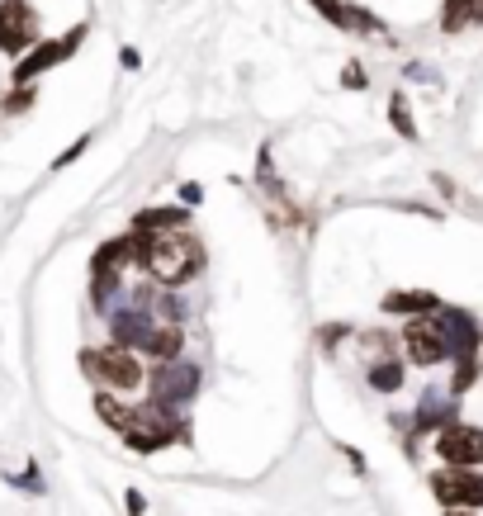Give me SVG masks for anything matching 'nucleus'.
Here are the masks:
<instances>
[{
  "mask_svg": "<svg viewBox=\"0 0 483 516\" xmlns=\"http://www.w3.org/2000/svg\"><path fill=\"white\" fill-rule=\"evenodd\" d=\"M119 62H124L128 72H133V67H143V57H138V48H124V53H119Z\"/></svg>",
  "mask_w": 483,
  "mask_h": 516,
  "instance_id": "cd10ccee",
  "label": "nucleus"
},
{
  "mask_svg": "<svg viewBox=\"0 0 483 516\" xmlns=\"http://www.w3.org/2000/svg\"><path fill=\"white\" fill-rule=\"evenodd\" d=\"M341 337H351V327H346V322H337V327H322V346H327V351H332Z\"/></svg>",
  "mask_w": 483,
  "mask_h": 516,
  "instance_id": "393cba45",
  "label": "nucleus"
},
{
  "mask_svg": "<svg viewBox=\"0 0 483 516\" xmlns=\"http://www.w3.org/2000/svg\"><path fill=\"white\" fill-rule=\"evenodd\" d=\"M147 393L161 408H185L199 393V370L190 360H161L157 370L147 374Z\"/></svg>",
  "mask_w": 483,
  "mask_h": 516,
  "instance_id": "423d86ee",
  "label": "nucleus"
},
{
  "mask_svg": "<svg viewBox=\"0 0 483 516\" xmlns=\"http://www.w3.org/2000/svg\"><path fill=\"white\" fill-rule=\"evenodd\" d=\"M479 365H483V356H479Z\"/></svg>",
  "mask_w": 483,
  "mask_h": 516,
  "instance_id": "c756f323",
  "label": "nucleus"
},
{
  "mask_svg": "<svg viewBox=\"0 0 483 516\" xmlns=\"http://www.w3.org/2000/svg\"><path fill=\"white\" fill-rule=\"evenodd\" d=\"M138 251H143V237L128 228L124 237H114V242H105V247L90 256V270H124L128 261L138 266Z\"/></svg>",
  "mask_w": 483,
  "mask_h": 516,
  "instance_id": "9b49d317",
  "label": "nucleus"
},
{
  "mask_svg": "<svg viewBox=\"0 0 483 516\" xmlns=\"http://www.w3.org/2000/svg\"><path fill=\"white\" fill-rule=\"evenodd\" d=\"M138 237H143L138 266H143L147 275H152L157 285H166V289L195 280L199 266H204V247H199L190 232H138Z\"/></svg>",
  "mask_w": 483,
  "mask_h": 516,
  "instance_id": "f257e3e1",
  "label": "nucleus"
},
{
  "mask_svg": "<svg viewBox=\"0 0 483 516\" xmlns=\"http://www.w3.org/2000/svg\"><path fill=\"white\" fill-rule=\"evenodd\" d=\"M332 24H337L341 34H360V38H375V34H384V19H379V15H370V10H360V5H351V0L341 5V15L332 19Z\"/></svg>",
  "mask_w": 483,
  "mask_h": 516,
  "instance_id": "2eb2a0df",
  "label": "nucleus"
},
{
  "mask_svg": "<svg viewBox=\"0 0 483 516\" xmlns=\"http://www.w3.org/2000/svg\"><path fill=\"white\" fill-rule=\"evenodd\" d=\"M81 38H86V24H76V29H67V34L62 38H38L34 48H29V53L19 57L15 62V86H34L38 76L43 72H53L57 62H67V57L76 53V48H81Z\"/></svg>",
  "mask_w": 483,
  "mask_h": 516,
  "instance_id": "39448f33",
  "label": "nucleus"
},
{
  "mask_svg": "<svg viewBox=\"0 0 483 516\" xmlns=\"http://www.w3.org/2000/svg\"><path fill=\"white\" fill-rule=\"evenodd\" d=\"M436 455H441V464H455V469H479L483 464V427L450 422L446 431H436Z\"/></svg>",
  "mask_w": 483,
  "mask_h": 516,
  "instance_id": "1a4fd4ad",
  "label": "nucleus"
},
{
  "mask_svg": "<svg viewBox=\"0 0 483 516\" xmlns=\"http://www.w3.org/2000/svg\"><path fill=\"white\" fill-rule=\"evenodd\" d=\"M389 124H394V133L403 138V143H417L422 133H417V119H412V109H408V100L403 95H394L389 100Z\"/></svg>",
  "mask_w": 483,
  "mask_h": 516,
  "instance_id": "a211bd4d",
  "label": "nucleus"
},
{
  "mask_svg": "<svg viewBox=\"0 0 483 516\" xmlns=\"http://www.w3.org/2000/svg\"><path fill=\"white\" fill-rule=\"evenodd\" d=\"M431 493L441 507H483V474L479 469H455V464H441L431 474Z\"/></svg>",
  "mask_w": 483,
  "mask_h": 516,
  "instance_id": "0eeeda50",
  "label": "nucleus"
},
{
  "mask_svg": "<svg viewBox=\"0 0 483 516\" xmlns=\"http://www.w3.org/2000/svg\"><path fill=\"white\" fill-rule=\"evenodd\" d=\"M403 356H408L412 365H422V370H431V365L450 360L446 318H441V313H427V318H408V327H403Z\"/></svg>",
  "mask_w": 483,
  "mask_h": 516,
  "instance_id": "20e7f679",
  "label": "nucleus"
},
{
  "mask_svg": "<svg viewBox=\"0 0 483 516\" xmlns=\"http://www.w3.org/2000/svg\"><path fill=\"white\" fill-rule=\"evenodd\" d=\"M34 100H38V90H34V86H15L10 95H5V109H10V114H24V109L34 105Z\"/></svg>",
  "mask_w": 483,
  "mask_h": 516,
  "instance_id": "aec40b11",
  "label": "nucleus"
},
{
  "mask_svg": "<svg viewBox=\"0 0 483 516\" xmlns=\"http://www.w3.org/2000/svg\"><path fill=\"white\" fill-rule=\"evenodd\" d=\"M190 223V204H157V209H143L133 218L138 232H180Z\"/></svg>",
  "mask_w": 483,
  "mask_h": 516,
  "instance_id": "ddd939ff",
  "label": "nucleus"
},
{
  "mask_svg": "<svg viewBox=\"0 0 483 516\" xmlns=\"http://www.w3.org/2000/svg\"><path fill=\"white\" fill-rule=\"evenodd\" d=\"M38 43V15L29 0H0V53L24 57Z\"/></svg>",
  "mask_w": 483,
  "mask_h": 516,
  "instance_id": "6e6552de",
  "label": "nucleus"
},
{
  "mask_svg": "<svg viewBox=\"0 0 483 516\" xmlns=\"http://www.w3.org/2000/svg\"><path fill=\"white\" fill-rule=\"evenodd\" d=\"M86 147H90V133H86V138H76V143H72V147H67V152H62V157L53 161V171H62V166H72V161L81 157V152H86Z\"/></svg>",
  "mask_w": 483,
  "mask_h": 516,
  "instance_id": "412c9836",
  "label": "nucleus"
},
{
  "mask_svg": "<svg viewBox=\"0 0 483 516\" xmlns=\"http://www.w3.org/2000/svg\"><path fill=\"white\" fill-rule=\"evenodd\" d=\"M341 455L351 460V469H356V474H360V469H365V460H360V450H356V445H341Z\"/></svg>",
  "mask_w": 483,
  "mask_h": 516,
  "instance_id": "c85d7f7f",
  "label": "nucleus"
},
{
  "mask_svg": "<svg viewBox=\"0 0 483 516\" xmlns=\"http://www.w3.org/2000/svg\"><path fill=\"white\" fill-rule=\"evenodd\" d=\"M95 412H100V422H105V427H114V431L124 427V417H128V408H124V403H119L114 393H105V389L95 393Z\"/></svg>",
  "mask_w": 483,
  "mask_h": 516,
  "instance_id": "6ab92c4d",
  "label": "nucleus"
},
{
  "mask_svg": "<svg viewBox=\"0 0 483 516\" xmlns=\"http://www.w3.org/2000/svg\"><path fill=\"white\" fill-rule=\"evenodd\" d=\"M81 370L95 379V384H105V389H138L143 384V365H138V356L128 351V346H119V341H109V346H95V351H81Z\"/></svg>",
  "mask_w": 483,
  "mask_h": 516,
  "instance_id": "7ed1b4c3",
  "label": "nucleus"
},
{
  "mask_svg": "<svg viewBox=\"0 0 483 516\" xmlns=\"http://www.w3.org/2000/svg\"><path fill=\"white\" fill-rule=\"evenodd\" d=\"M124 507H128V516H143V512H147V502H143V493H138V488H128V498H124Z\"/></svg>",
  "mask_w": 483,
  "mask_h": 516,
  "instance_id": "bb28decb",
  "label": "nucleus"
},
{
  "mask_svg": "<svg viewBox=\"0 0 483 516\" xmlns=\"http://www.w3.org/2000/svg\"><path fill=\"white\" fill-rule=\"evenodd\" d=\"M365 379H370V389L375 393H398L403 389V365H398V360H375Z\"/></svg>",
  "mask_w": 483,
  "mask_h": 516,
  "instance_id": "f3484780",
  "label": "nucleus"
},
{
  "mask_svg": "<svg viewBox=\"0 0 483 516\" xmlns=\"http://www.w3.org/2000/svg\"><path fill=\"white\" fill-rule=\"evenodd\" d=\"M341 86H346V90H365V72H360L356 62H346V72H341Z\"/></svg>",
  "mask_w": 483,
  "mask_h": 516,
  "instance_id": "5701e85b",
  "label": "nucleus"
},
{
  "mask_svg": "<svg viewBox=\"0 0 483 516\" xmlns=\"http://www.w3.org/2000/svg\"><path fill=\"white\" fill-rule=\"evenodd\" d=\"M199 199H204V190H199L195 180H185V185H180V204H190V209H195Z\"/></svg>",
  "mask_w": 483,
  "mask_h": 516,
  "instance_id": "a878e982",
  "label": "nucleus"
},
{
  "mask_svg": "<svg viewBox=\"0 0 483 516\" xmlns=\"http://www.w3.org/2000/svg\"><path fill=\"white\" fill-rule=\"evenodd\" d=\"M455 422V393H427L417 403V417H412V436L417 431H446Z\"/></svg>",
  "mask_w": 483,
  "mask_h": 516,
  "instance_id": "f8f14e48",
  "label": "nucleus"
},
{
  "mask_svg": "<svg viewBox=\"0 0 483 516\" xmlns=\"http://www.w3.org/2000/svg\"><path fill=\"white\" fill-rule=\"evenodd\" d=\"M469 24H483V0H446L441 5V29L446 34H465Z\"/></svg>",
  "mask_w": 483,
  "mask_h": 516,
  "instance_id": "4468645a",
  "label": "nucleus"
},
{
  "mask_svg": "<svg viewBox=\"0 0 483 516\" xmlns=\"http://www.w3.org/2000/svg\"><path fill=\"white\" fill-rule=\"evenodd\" d=\"M143 351L152 360H180V351H185V332H180V327H166V322H157Z\"/></svg>",
  "mask_w": 483,
  "mask_h": 516,
  "instance_id": "dca6fc26",
  "label": "nucleus"
},
{
  "mask_svg": "<svg viewBox=\"0 0 483 516\" xmlns=\"http://www.w3.org/2000/svg\"><path fill=\"white\" fill-rule=\"evenodd\" d=\"M441 308L446 303L431 289H389L384 294V313H398V318H427V313H441Z\"/></svg>",
  "mask_w": 483,
  "mask_h": 516,
  "instance_id": "9d476101",
  "label": "nucleus"
},
{
  "mask_svg": "<svg viewBox=\"0 0 483 516\" xmlns=\"http://www.w3.org/2000/svg\"><path fill=\"white\" fill-rule=\"evenodd\" d=\"M10 483H19V488H24V493H43V479H38V469H24V474H10Z\"/></svg>",
  "mask_w": 483,
  "mask_h": 516,
  "instance_id": "4be33fe9",
  "label": "nucleus"
},
{
  "mask_svg": "<svg viewBox=\"0 0 483 516\" xmlns=\"http://www.w3.org/2000/svg\"><path fill=\"white\" fill-rule=\"evenodd\" d=\"M119 436L128 441V450H138V455H157V450H166V445L190 441V427L176 417V408L143 403V408H128Z\"/></svg>",
  "mask_w": 483,
  "mask_h": 516,
  "instance_id": "f03ea898",
  "label": "nucleus"
},
{
  "mask_svg": "<svg viewBox=\"0 0 483 516\" xmlns=\"http://www.w3.org/2000/svg\"><path fill=\"white\" fill-rule=\"evenodd\" d=\"M308 5H313V10H318V15L332 24V19L341 15V5H346V0H308Z\"/></svg>",
  "mask_w": 483,
  "mask_h": 516,
  "instance_id": "b1692460",
  "label": "nucleus"
}]
</instances>
